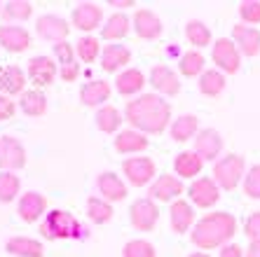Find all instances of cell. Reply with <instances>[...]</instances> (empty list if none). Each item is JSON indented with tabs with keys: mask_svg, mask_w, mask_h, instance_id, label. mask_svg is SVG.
Listing matches in <instances>:
<instances>
[{
	"mask_svg": "<svg viewBox=\"0 0 260 257\" xmlns=\"http://www.w3.org/2000/svg\"><path fill=\"white\" fill-rule=\"evenodd\" d=\"M124 120L129 122V129H136L145 136H159L171 126V105L159 94H141L127 101Z\"/></svg>",
	"mask_w": 260,
	"mask_h": 257,
	"instance_id": "obj_1",
	"label": "cell"
},
{
	"mask_svg": "<svg viewBox=\"0 0 260 257\" xmlns=\"http://www.w3.org/2000/svg\"><path fill=\"white\" fill-rule=\"evenodd\" d=\"M237 234V217L228 210H213L206 213L204 217L194 222L192 232H190V241L192 245H197L202 252L216 250L228 245Z\"/></svg>",
	"mask_w": 260,
	"mask_h": 257,
	"instance_id": "obj_2",
	"label": "cell"
},
{
	"mask_svg": "<svg viewBox=\"0 0 260 257\" xmlns=\"http://www.w3.org/2000/svg\"><path fill=\"white\" fill-rule=\"evenodd\" d=\"M40 236L47 241H68V239H82L85 227L80 225L78 217H73L68 210H47V215L40 222Z\"/></svg>",
	"mask_w": 260,
	"mask_h": 257,
	"instance_id": "obj_3",
	"label": "cell"
},
{
	"mask_svg": "<svg viewBox=\"0 0 260 257\" xmlns=\"http://www.w3.org/2000/svg\"><path fill=\"white\" fill-rule=\"evenodd\" d=\"M246 159L237 152H230V155H223L213 164L211 178L216 180V185L225 192H232L242 185V180L246 178Z\"/></svg>",
	"mask_w": 260,
	"mask_h": 257,
	"instance_id": "obj_4",
	"label": "cell"
},
{
	"mask_svg": "<svg viewBox=\"0 0 260 257\" xmlns=\"http://www.w3.org/2000/svg\"><path fill=\"white\" fill-rule=\"evenodd\" d=\"M122 175L127 178V185L145 187L152 185L157 178V166L150 157H127L122 162Z\"/></svg>",
	"mask_w": 260,
	"mask_h": 257,
	"instance_id": "obj_5",
	"label": "cell"
},
{
	"mask_svg": "<svg viewBox=\"0 0 260 257\" xmlns=\"http://www.w3.org/2000/svg\"><path fill=\"white\" fill-rule=\"evenodd\" d=\"M242 52L237 49V45L232 42V38H218L211 45V61L216 63V68L225 75H235L242 68Z\"/></svg>",
	"mask_w": 260,
	"mask_h": 257,
	"instance_id": "obj_6",
	"label": "cell"
},
{
	"mask_svg": "<svg viewBox=\"0 0 260 257\" xmlns=\"http://www.w3.org/2000/svg\"><path fill=\"white\" fill-rule=\"evenodd\" d=\"M129 222L136 232H152L159 222V206L150 197H141L129 208Z\"/></svg>",
	"mask_w": 260,
	"mask_h": 257,
	"instance_id": "obj_7",
	"label": "cell"
},
{
	"mask_svg": "<svg viewBox=\"0 0 260 257\" xmlns=\"http://www.w3.org/2000/svg\"><path fill=\"white\" fill-rule=\"evenodd\" d=\"M220 187L216 185V180L209 175H200L197 180H192V185L188 187V199L192 206L197 208H213L220 201Z\"/></svg>",
	"mask_w": 260,
	"mask_h": 257,
	"instance_id": "obj_8",
	"label": "cell"
},
{
	"mask_svg": "<svg viewBox=\"0 0 260 257\" xmlns=\"http://www.w3.org/2000/svg\"><path fill=\"white\" fill-rule=\"evenodd\" d=\"M71 21L85 35H94V30L103 26V7L99 3H80L73 7Z\"/></svg>",
	"mask_w": 260,
	"mask_h": 257,
	"instance_id": "obj_9",
	"label": "cell"
},
{
	"mask_svg": "<svg viewBox=\"0 0 260 257\" xmlns=\"http://www.w3.org/2000/svg\"><path fill=\"white\" fill-rule=\"evenodd\" d=\"M26 166V148L14 136H0V168L3 171H19Z\"/></svg>",
	"mask_w": 260,
	"mask_h": 257,
	"instance_id": "obj_10",
	"label": "cell"
},
{
	"mask_svg": "<svg viewBox=\"0 0 260 257\" xmlns=\"http://www.w3.org/2000/svg\"><path fill=\"white\" fill-rule=\"evenodd\" d=\"M194 143V155L200 157L202 162H213L216 164L223 157V138L216 129H200Z\"/></svg>",
	"mask_w": 260,
	"mask_h": 257,
	"instance_id": "obj_11",
	"label": "cell"
},
{
	"mask_svg": "<svg viewBox=\"0 0 260 257\" xmlns=\"http://www.w3.org/2000/svg\"><path fill=\"white\" fill-rule=\"evenodd\" d=\"M36 33L43 38L45 42H52V47L59 45V42H66L68 33H71V26L63 17H56V14H43L38 17L36 21Z\"/></svg>",
	"mask_w": 260,
	"mask_h": 257,
	"instance_id": "obj_12",
	"label": "cell"
},
{
	"mask_svg": "<svg viewBox=\"0 0 260 257\" xmlns=\"http://www.w3.org/2000/svg\"><path fill=\"white\" fill-rule=\"evenodd\" d=\"M185 192V185L178 175H169V173H162L155 178V182L150 185V199L152 201H162V203H174L181 199V194Z\"/></svg>",
	"mask_w": 260,
	"mask_h": 257,
	"instance_id": "obj_13",
	"label": "cell"
},
{
	"mask_svg": "<svg viewBox=\"0 0 260 257\" xmlns=\"http://www.w3.org/2000/svg\"><path fill=\"white\" fill-rule=\"evenodd\" d=\"M96 190H99V197L106 199L108 203L124 201L129 194L127 180H122V175H117L115 171H103V173H99Z\"/></svg>",
	"mask_w": 260,
	"mask_h": 257,
	"instance_id": "obj_14",
	"label": "cell"
},
{
	"mask_svg": "<svg viewBox=\"0 0 260 257\" xmlns=\"http://www.w3.org/2000/svg\"><path fill=\"white\" fill-rule=\"evenodd\" d=\"M26 75H28L30 82L36 84V89H43V87H49V84L56 80L59 68H56L52 56H33V59L28 61Z\"/></svg>",
	"mask_w": 260,
	"mask_h": 257,
	"instance_id": "obj_15",
	"label": "cell"
},
{
	"mask_svg": "<svg viewBox=\"0 0 260 257\" xmlns=\"http://www.w3.org/2000/svg\"><path fill=\"white\" fill-rule=\"evenodd\" d=\"M150 87L155 89V94L159 96H178L181 94V80H178V72L171 70L169 66H155L150 70V78H148Z\"/></svg>",
	"mask_w": 260,
	"mask_h": 257,
	"instance_id": "obj_16",
	"label": "cell"
},
{
	"mask_svg": "<svg viewBox=\"0 0 260 257\" xmlns=\"http://www.w3.org/2000/svg\"><path fill=\"white\" fill-rule=\"evenodd\" d=\"M17 213L28 225L43 220L47 215V199H45V194H40V192H26V194H21Z\"/></svg>",
	"mask_w": 260,
	"mask_h": 257,
	"instance_id": "obj_17",
	"label": "cell"
},
{
	"mask_svg": "<svg viewBox=\"0 0 260 257\" xmlns=\"http://www.w3.org/2000/svg\"><path fill=\"white\" fill-rule=\"evenodd\" d=\"M132 28L143 40H157L162 35L164 26H162V19L152 12V10H136L132 19Z\"/></svg>",
	"mask_w": 260,
	"mask_h": 257,
	"instance_id": "obj_18",
	"label": "cell"
},
{
	"mask_svg": "<svg viewBox=\"0 0 260 257\" xmlns=\"http://www.w3.org/2000/svg\"><path fill=\"white\" fill-rule=\"evenodd\" d=\"M197 215H194V206L185 199H178L169 206V225L174 229V234H185L192 232Z\"/></svg>",
	"mask_w": 260,
	"mask_h": 257,
	"instance_id": "obj_19",
	"label": "cell"
},
{
	"mask_svg": "<svg viewBox=\"0 0 260 257\" xmlns=\"http://www.w3.org/2000/svg\"><path fill=\"white\" fill-rule=\"evenodd\" d=\"M0 47L10 52V54H21L30 47V33L24 26H0Z\"/></svg>",
	"mask_w": 260,
	"mask_h": 257,
	"instance_id": "obj_20",
	"label": "cell"
},
{
	"mask_svg": "<svg viewBox=\"0 0 260 257\" xmlns=\"http://www.w3.org/2000/svg\"><path fill=\"white\" fill-rule=\"evenodd\" d=\"M110 94H113V89H110V84L106 80H89V82H85L80 87V101L87 108L99 110L103 105H108Z\"/></svg>",
	"mask_w": 260,
	"mask_h": 257,
	"instance_id": "obj_21",
	"label": "cell"
},
{
	"mask_svg": "<svg viewBox=\"0 0 260 257\" xmlns=\"http://www.w3.org/2000/svg\"><path fill=\"white\" fill-rule=\"evenodd\" d=\"M232 42H235L237 49L246 59H253V56L260 54V30L253 28V26L237 24L232 28Z\"/></svg>",
	"mask_w": 260,
	"mask_h": 257,
	"instance_id": "obj_22",
	"label": "cell"
},
{
	"mask_svg": "<svg viewBox=\"0 0 260 257\" xmlns=\"http://www.w3.org/2000/svg\"><path fill=\"white\" fill-rule=\"evenodd\" d=\"M132 63V49L120 45V42H113V45H106L101 52V68L106 72H122L124 68H129Z\"/></svg>",
	"mask_w": 260,
	"mask_h": 257,
	"instance_id": "obj_23",
	"label": "cell"
},
{
	"mask_svg": "<svg viewBox=\"0 0 260 257\" xmlns=\"http://www.w3.org/2000/svg\"><path fill=\"white\" fill-rule=\"evenodd\" d=\"M145 84H148V78H145L139 68H132V66L124 68L122 72H117V78H115L117 94L129 96V98H136V96L143 94Z\"/></svg>",
	"mask_w": 260,
	"mask_h": 257,
	"instance_id": "obj_24",
	"label": "cell"
},
{
	"mask_svg": "<svg viewBox=\"0 0 260 257\" xmlns=\"http://www.w3.org/2000/svg\"><path fill=\"white\" fill-rule=\"evenodd\" d=\"M115 152H120V155H141V152H145L148 150V145H150V140H148V136L141 131H136V129H122L120 133L115 136Z\"/></svg>",
	"mask_w": 260,
	"mask_h": 257,
	"instance_id": "obj_25",
	"label": "cell"
},
{
	"mask_svg": "<svg viewBox=\"0 0 260 257\" xmlns=\"http://www.w3.org/2000/svg\"><path fill=\"white\" fill-rule=\"evenodd\" d=\"M204 168V162L194 155V150H183L174 157V175L181 180H197Z\"/></svg>",
	"mask_w": 260,
	"mask_h": 257,
	"instance_id": "obj_26",
	"label": "cell"
},
{
	"mask_svg": "<svg viewBox=\"0 0 260 257\" xmlns=\"http://www.w3.org/2000/svg\"><path fill=\"white\" fill-rule=\"evenodd\" d=\"M26 75L19 66H5L0 68V94L5 96H21L26 91Z\"/></svg>",
	"mask_w": 260,
	"mask_h": 257,
	"instance_id": "obj_27",
	"label": "cell"
},
{
	"mask_svg": "<svg viewBox=\"0 0 260 257\" xmlns=\"http://www.w3.org/2000/svg\"><path fill=\"white\" fill-rule=\"evenodd\" d=\"M129 30H132V19H129L124 12H115V14H110V17L103 21L101 38L113 45V42H120L122 38H127Z\"/></svg>",
	"mask_w": 260,
	"mask_h": 257,
	"instance_id": "obj_28",
	"label": "cell"
},
{
	"mask_svg": "<svg viewBox=\"0 0 260 257\" xmlns=\"http://www.w3.org/2000/svg\"><path fill=\"white\" fill-rule=\"evenodd\" d=\"M169 133L176 143H188V140H194L197 133H200V120L194 115H181L176 117L169 126Z\"/></svg>",
	"mask_w": 260,
	"mask_h": 257,
	"instance_id": "obj_29",
	"label": "cell"
},
{
	"mask_svg": "<svg viewBox=\"0 0 260 257\" xmlns=\"http://www.w3.org/2000/svg\"><path fill=\"white\" fill-rule=\"evenodd\" d=\"M5 250L14 257H45L43 243L30 239V236H12V239H7Z\"/></svg>",
	"mask_w": 260,
	"mask_h": 257,
	"instance_id": "obj_30",
	"label": "cell"
},
{
	"mask_svg": "<svg viewBox=\"0 0 260 257\" xmlns=\"http://www.w3.org/2000/svg\"><path fill=\"white\" fill-rule=\"evenodd\" d=\"M94 122H96V129L101 133H120V126L124 122V113H120L115 105H103V108L96 110Z\"/></svg>",
	"mask_w": 260,
	"mask_h": 257,
	"instance_id": "obj_31",
	"label": "cell"
},
{
	"mask_svg": "<svg viewBox=\"0 0 260 257\" xmlns=\"http://www.w3.org/2000/svg\"><path fill=\"white\" fill-rule=\"evenodd\" d=\"M200 91L209 98H218V96L225 91L228 87V80H225V72H220L218 68H209L200 75V82H197Z\"/></svg>",
	"mask_w": 260,
	"mask_h": 257,
	"instance_id": "obj_32",
	"label": "cell"
},
{
	"mask_svg": "<svg viewBox=\"0 0 260 257\" xmlns=\"http://www.w3.org/2000/svg\"><path fill=\"white\" fill-rule=\"evenodd\" d=\"M19 108L28 117H43L47 113V96L43 89H28L19 96Z\"/></svg>",
	"mask_w": 260,
	"mask_h": 257,
	"instance_id": "obj_33",
	"label": "cell"
},
{
	"mask_svg": "<svg viewBox=\"0 0 260 257\" xmlns=\"http://www.w3.org/2000/svg\"><path fill=\"white\" fill-rule=\"evenodd\" d=\"M185 38H188V42L194 49H202V47L213 45L211 28H209L202 19H190L188 24H185Z\"/></svg>",
	"mask_w": 260,
	"mask_h": 257,
	"instance_id": "obj_34",
	"label": "cell"
},
{
	"mask_svg": "<svg viewBox=\"0 0 260 257\" xmlns=\"http://www.w3.org/2000/svg\"><path fill=\"white\" fill-rule=\"evenodd\" d=\"M178 70L185 78H200L202 72L206 70V59L200 49H190V52H183L181 61H178Z\"/></svg>",
	"mask_w": 260,
	"mask_h": 257,
	"instance_id": "obj_35",
	"label": "cell"
},
{
	"mask_svg": "<svg viewBox=\"0 0 260 257\" xmlns=\"http://www.w3.org/2000/svg\"><path fill=\"white\" fill-rule=\"evenodd\" d=\"M113 203H108L101 197H89L87 199V217H89L94 225H106V222L113 220Z\"/></svg>",
	"mask_w": 260,
	"mask_h": 257,
	"instance_id": "obj_36",
	"label": "cell"
},
{
	"mask_svg": "<svg viewBox=\"0 0 260 257\" xmlns=\"http://www.w3.org/2000/svg\"><path fill=\"white\" fill-rule=\"evenodd\" d=\"M101 40L96 35H82L75 42V54L80 56L82 63H94L96 59H101Z\"/></svg>",
	"mask_w": 260,
	"mask_h": 257,
	"instance_id": "obj_37",
	"label": "cell"
},
{
	"mask_svg": "<svg viewBox=\"0 0 260 257\" xmlns=\"http://www.w3.org/2000/svg\"><path fill=\"white\" fill-rule=\"evenodd\" d=\"M30 14H33V5L28 0H10L3 5L5 21H28Z\"/></svg>",
	"mask_w": 260,
	"mask_h": 257,
	"instance_id": "obj_38",
	"label": "cell"
},
{
	"mask_svg": "<svg viewBox=\"0 0 260 257\" xmlns=\"http://www.w3.org/2000/svg\"><path fill=\"white\" fill-rule=\"evenodd\" d=\"M19 190H21V180L19 175L10 173V171H0V203H10L17 199Z\"/></svg>",
	"mask_w": 260,
	"mask_h": 257,
	"instance_id": "obj_39",
	"label": "cell"
},
{
	"mask_svg": "<svg viewBox=\"0 0 260 257\" xmlns=\"http://www.w3.org/2000/svg\"><path fill=\"white\" fill-rule=\"evenodd\" d=\"M122 257H157V250L150 241L145 239H134L127 241L122 248Z\"/></svg>",
	"mask_w": 260,
	"mask_h": 257,
	"instance_id": "obj_40",
	"label": "cell"
},
{
	"mask_svg": "<svg viewBox=\"0 0 260 257\" xmlns=\"http://www.w3.org/2000/svg\"><path fill=\"white\" fill-rule=\"evenodd\" d=\"M244 194L248 199H255L260 201V164L251 166L246 171V178H244Z\"/></svg>",
	"mask_w": 260,
	"mask_h": 257,
	"instance_id": "obj_41",
	"label": "cell"
},
{
	"mask_svg": "<svg viewBox=\"0 0 260 257\" xmlns=\"http://www.w3.org/2000/svg\"><path fill=\"white\" fill-rule=\"evenodd\" d=\"M239 17H242L244 24L255 28V24H260V0H244V3H239Z\"/></svg>",
	"mask_w": 260,
	"mask_h": 257,
	"instance_id": "obj_42",
	"label": "cell"
},
{
	"mask_svg": "<svg viewBox=\"0 0 260 257\" xmlns=\"http://www.w3.org/2000/svg\"><path fill=\"white\" fill-rule=\"evenodd\" d=\"M54 56L59 61L61 66H68V63H75V47H73L71 42H59L54 45Z\"/></svg>",
	"mask_w": 260,
	"mask_h": 257,
	"instance_id": "obj_43",
	"label": "cell"
},
{
	"mask_svg": "<svg viewBox=\"0 0 260 257\" xmlns=\"http://www.w3.org/2000/svg\"><path fill=\"white\" fill-rule=\"evenodd\" d=\"M244 234H246L251 241L260 239V210H255V213H251V215L246 217V222H244Z\"/></svg>",
	"mask_w": 260,
	"mask_h": 257,
	"instance_id": "obj_44",
	"label": "cell"
},
{
	"mask_svg": "<svg viewBox=\"0 0 260 257\" xmlns=\"http://www.w3.org/2000/svg\"><path fill=\"white\" fill-rule=\"evenodd\" d=\"M14 113H17V105H14V101L10 98V96L0 94V122L12 120Z\"/></svg>",
	"mask_w": 260,
	"mask_h": 257,
	"instance_id": "obj_45",
	"label": "cell"
},
{
	"mask_svg": "<svg viewBox=\"0 0 260 257\" xmlns=\"http://www.w3.org/2000/svg\"><path fill=\"white\" fill-rule=\"evenodd\" d=\"M59 78L63 82H75L80 78V63H68V66H59Z\"/></svg>",
	"mask_w": 260,
	"mask_h": 257,
	"instance_id": "obj_46",
	"label": "cell"
},
{
	"mask_svg": "<svg viewBox=\"0 0 260 257\" xmlns=\"http://www.w3.org/2000/svg\"><path fill=\"white\" fill-rule=\"evenodd\" d=\"M218 257H244V248L239 243H228L220 248Z\"/></svg>",
	"mask_w": 260,
	"mask_h": 257,
	"instance_id": "obj_47",
	"label": "cell"
},
{
	"mask_svg": "<svg viewBox=\"0 0 260 257\" xmlns=\"http://www.w3.org/2000/svg\"><path fill=\"white\" fill-rule=\"evenodd\" d=\"M244 257H260V239L258 241H251L246 248V252H244Z\"/></svg>",
	"mask_w": 260,
	"mask_h": 257,
	"instance_id": "obj_48",
	"label": "cell"
},
{
	"mask_svg": "<svg viewBox=\"0 0 260 257\" xmlns=\"http://www.w3.org/2000/svg\"><path fill=\"white\" fill-rule=\"evenodd\" d=\"M108 5L124 10V7H134V0H108Z\"/></svg>",
	"mask_w": 260,
	"mask_h": 257,
	"instance_id": "obj_49",
	"label": "cell"
},
{
	"mask_svg": "<svg viewBox=\"0 0 260 257\" xmlns=\"http://www.w3.org/2000/svg\"><path fill=\"white\" fill-rule=\"evenodd\" d=\"M167 56H171V59H178L181 61V47H178V45H169V47H167Z\"/></svg>",
	"mask_w": 260,
	"mask_h": 257,
	"instance_id": "obj_50",
	"label": "cell"
},
{
	"mask_svg": "<svg viewBox=\"0 0 260 257\" xmlns=\"http://www.w3.org/2000/svg\"><path fill=\"white\" fill-rule=\"evenodd\" d=\"M188 257H211L209 252H202V250H194V252H190Z\"/></svg>",
	"mask_w": 260,
	"mask_h": 257,
	"instance_id": "obj_51",
	"label": "cell"
},
{
	"mask_svg": "<svg viewBox=\"0 0 260 257\" xmlns=\"http://www.w3.org/2000/svg\"><path fill=\"white\" fill-rule=\"evenodd\" d=\"M0 10H3V5H0Z\"/></svg>",
	"mask_w": 260,
	"mask_h": 257,
	"instance_id": "obj_52",
	"label": "cell"
}]
</instances>
